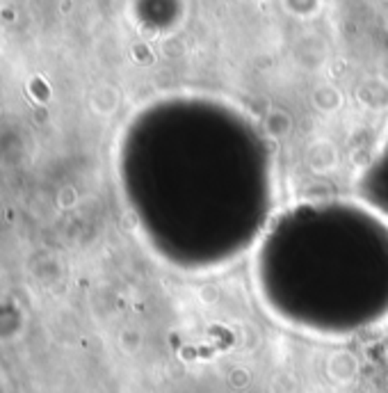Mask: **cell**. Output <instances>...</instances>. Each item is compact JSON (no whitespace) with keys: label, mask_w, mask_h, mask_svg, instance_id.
I'll return each mask as SVG.
<instances>
[{"label":"cell","mask_w":388,"mask_h":393,"mask_svg":"<svg viewBox=\"0 0 388 393\" xmlns=\"http://www.w3.org/2000/svg\"><path fill=\"white\" fill-rule=\"evenodd\" d=\"M265 131L276 140H281L292 131V119L285 110H270V115L265 117Z\"/></svg>","instance_id":"3957f363"},{"label":"cell","mask_w":388,"mask_h":393,"mask_svg":"<svg viewBox=\"0 0 388 393\" xmlns=\"http://www.w3.org/2000/svg\"><path fill=\"white\" fill-rule=\"evenodd\" d=\"M306 162L311 172L316 174H329L331 169L338 167V149L327 140H320L316 144L309 146L306 153Z\"/></svg>","instance_id":"6da1fadb"},{"label":"cell","mask_w":388,"mask_h":393,"mask_svg":"<svg viewBox=\"0 0 388 393\" xmlns=\"http://www.w3.org/2000/svg\"><path fill=\"white\" fill-rule=\"evenodd\" d=\"M313 103L320 110V112H336V110L343 105V96L340 91L331 85H322L313 91Z\"/></svg>","instance_id":"7a4b0ae2"},{"label":"cell","mask_w":388,"mask_h":393,"mask_svg":"<svg viewBox=\"0 0 388 393\" xmlns=\"http://www.w3.org/2000/svg\"><path fill=\"white\" fill-rule=\"evenodd\" d=\"M122 345L128 352L137 350V347H140V334H137L135 329H126V332L122 334Z\"/></svg>","instance_id":"277c9868"},{"label":"cell","mask_w":388,"mask_h":393,"mask_svg":"<svg viewBox=\"0 0 388 393\" xmlns=\"http://www.w3.org/2000/svg\"><path fill=\"white\" fill-rule=\"evenodd\" d=\"M199 297L206 299V302H215V299L219 297V290H217L215 286H206V288H201Z\"/></svg>","instance_id":"5b68a950"}]
</instances>
